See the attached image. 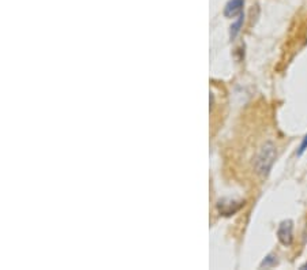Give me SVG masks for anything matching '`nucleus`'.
I'll return each mask as SVG.
<instances>
[{
	"label": "nucleus",
	"mask_w": 307,
	"mask_h": 270,
	"mask_svg": "<svg viewBox=\"0 0 307 270\" xmlns=\"http://www.w3.org/2000/svg\"><path fill=\"white\" fill-rule=\"evenodd\" d=\"M276 146L273 145L272 142H266L262 146L260 153L257 154V158H256V165H254L258 175L262 178L269 175V172L274 164V160H276Z\"/></svg>",
	"instance_id": "nucleus-1"
},
{
	"label": "nucleus",
	"mask_w": 307,
	"mask_h": 270,
	"mask_svg": "<svg viewBox=\"0 0 307 270\" xmlns=\"http://www.w3.org/2000/svg\"><path fill=\"white\" fill-rule=\"evenodd\" d=\"M277 239L286 247L292 244V240H294V222H292V220H284L280 222L278 230H277Z\"/></svg>",
	"instance_id": "nucleus-2"
},
{
	"label": "nucleus",
	"mask_w": 307,
	"mask_h": 270,
	"mask_svg": "<svg viewBox=\"0 0 307 270\" xmlns=\"http://www.w3.org/2000/svg\"><path fill=\"white\" fill-rule=\"evenodd\" d=\"M243 205H244L243 202H236V200H222L217 204V209H218V212H220L222 216H226V217H228V216L235 214Z\"/></svg>",
	"instance_id": "nucleus-3"
},
{
	"label": "nucleus",
	"mask_w": 307,
	"mask_h": 270,
	"mask_svg": "<svg viewBox=\"0 0 307 270\" xmlns=\"http://www.w3.org/2000/svg\"><path fill=\"white\" fill-rule=\"evenodd\" d=\"M243 6H244V0H230L226 3V8H224V15L226 18H234V16H239L242 14Z\"/></svg>",
	"instance_id": "nucleus-4"
},
{
	"label": "nucleus",
	"mask_w": 307,
	"mask_h": 270,
	"mask_svg": "<svg viewBox=\"0 0 307 270\" xmlns=\"http://www.w3.org/2000/svg\"><path fill=\"white\" fill-rule=\"evenodd\" d=\"M243 22H244V14L242 12V14L238 16V20L232 24L231 28H230V38H231V40H235L236 36L240 33V30H242L243 28Z\"/></svg>",
	"instance_id": "nucleus-5"
},
{
	"label": "nucleus",
	"mask_w": 307,
	"mask_h": 270,
	"mask_svg": "<svg viewBox=\"0 0 307 270\" xmlns=\"http://www.w3.org/2000/svg\"><path fill=\"white\" fill-rule=\"evenodd\" d=\"M277 265V256H274V255H268L265 260H262L261 265H260V268H273V266Z\"/></svg>",
	"instance_id": "nucleus-6"
},
{
	"label": "nucleus",
	"mask_w": 307,
	"mask_h": 270,
	"mask_svg": "<svg viewBox=\"0 0 307 270\" xmlns=\"http://www.w3.org/2000/svg\"><path fill=\"white\" fill-rule=\"evenodd\" d=\"M307 149V135L306 136H304V138H303V140H302V144H300V146H299V150H298V154L300 156V154H303V153H304V150Z\"/></svg>",
	"instance_id": "nucleus-7"
}]
</instances>
